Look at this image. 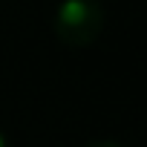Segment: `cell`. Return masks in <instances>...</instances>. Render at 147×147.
<instances>
[{"instance_id": "obj_1", "label": "cell", "mask_w": 147, "mask_h": 147, "mask_svg": "<svg viewBox=\"0 0 147 147\" xmlns=\"http://www.w3.org/2000/svg\"><path fill=\"white\" fill-rule=\"evenodd\" d=\"M107 12L101 0H61L52 12L55 38L72 49L92 46L104 32Z\"/></svg>"}, {"instance_id": "obj_2", "label": "cell", "mask_w": 147, "mask_h": 147, "mask_svg": "<svg viewBox=\"0 0 147 147\" xmlns=\"http://www.w3.org/2000/svg\"><path fill=\"white\" fill-rule=\"evenodd\" d=\"M84 147H124V144L110 141V138H98V141H90V144H84Z\"/></svg>"}, {"instance_id": "obj_3", "label": "cell", "mask_w": 147, "mask_h": 147, "mask_svg": "<svg viewBox=\"0 0 147 147\" xmlns=\"http://www.w3.org/2000/svg\"><path fill=\"white\" fill-rule=\"evenodd\" d=\"M0 147H9V136H6L3 130H0Z\"/></svg>"}]
</instances>
